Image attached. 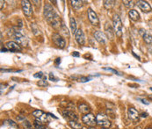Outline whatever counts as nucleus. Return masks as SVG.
Instances as JSON below:
<instances>
[{
    "label": "nucleus",
    "mask_w": 152,
    "mask_h": 129,
    "mask_svg": "<svg viewBox=\"0 0 152 129\" xmlns=\"http://www.w3.org/2000/svg\"><path fill=\"white\" fill-rule=\"evenodd\" d=\"M43 14H44V17L50 23L55 17H56V13L55 11V10L53 9L52 5L49 4H46L44 5V11H43Z\"/></svg>",
    "instance_id": "nucleus-1"
},
{
    "label": "nucleus",
    "mask_w": 152,
    "mask_h": 129,
    "mask_svg": "<svg viewBox=\"0 0 152 129\" xmlns=\"http://www.w3.org/2000/svg\"><path fill=\"white\" fill-rule=\"evenodd\" d=\"M113 27L114 30V33L117 36L121 37L122 34V23L121 20V18L119 15L115 14L113 18Z\"/></svg>",
    "instance_id": "nucleus-2"
},
{
    "label": "nucleus",
    "mask_w": 152,
    "mask_h": 129,
    "mask_svg": "<svg viewBox=\"0 0 152 129\" xmlns=\"http://www.w3.org/2000/svg\"><path fill=\"white\" fill-rule=\"evenodd\" d=\"M12 36H13L15 41L18 45H21V46H26L27 45V38L20 31H14Z\"/></svg>",
    "instance_id": "nucleus-3"
},
{
    "label": "nucleus",
    "mask_w": 152,
    "mask_h": 129,
    "mask_svg": "<svg viewBox=\"0 0 152 129\" xmlns=\"http://www.w3.org/2000/svg\"><path fill=\"white\" fill-rule=\"evenodd\" d=\"M96 121H97V124L101 126L102 128H109L111 126V122L107 119V116H106L105 114H102V113H99V114L97 115Z\"/></svg>",
    "instance_id": "nucleus-4"
},
{
    "label": "nucleus",
    "mask_w": 152,
    "mask_h": 129,
    "mask_svg": "<svg viewBox=\"0 0 152 129\" xmlns=\"http://www.w3.org/2000/svg\"><path fill=\"white\" fill-rule=\"evenodd\" d=\"M52 40H53V42L58 47H61V48H63L66 45V42L64 40V39L59 34V33H53L52 35Z\"/></svg>",
    "instance_id": "nucleus-5"
},
{
    "label": "nucleus",
    "mask_w": 152,
    "mask_h": 129,
    "mask_svg": "<svg viewBox=\"0 0 152 129\" xmlns=\"http://www.w3.org/2000/svg\"><path fill=\"white\" fill-rule=\"evenodd\" d=\"M82 120L83 122L87 125V126H90L91 128H93L96 124H97V121H96V119L95 117L91 114V113H88V114H85L83 118H82Z\"/></svg>",
    "instance_id": "nucleus-6"
},
{
    "label": "nucleus",
    "mask_w": 152,
    "mask_h": 129,
    "mask_svg": "<svg viewBox=\"0 0 152 129\" xmlns=\"http://www.w3.org/2000/svg\"><path fill=\"white\" fill-rule=\"evenodd\" d=\"M88 18H89L90 22L93 26H99V19L98 18V15L92 9H88Z\"/></svg>",
    "instance_id": "nucleus-7"
},
{
    "label": "nucleus",
    "mask_w": 152,
    "mask_h": 129,
    "mask_svg": "<svg viewBox=\"0 0 152 129\" xmlns=\"http://www.w3.org/2000/svg\"><path fill=\"white\" fill-rule=\"evenodd\" d=\"M21 6H22V10L23 12L25 13L26 16L29 17L32 14V7H31V4L29 1L27 0H22L21 1Z\"/></svg>",
    "instance_id": "nucleus-8"
},
{
    "label": "nucleus",
    "mask_w": 152,
    "mask_h": 129,
    "mask_svg": "<svg viewBox=\"0 0 152 129\" xmlns=\"http://www.w3.org/2000/svg\"><path fill=\"white\" fill-rule=\"evenodd\" d=\"M75 39H76L77 42L81 46H83L85 43V33L82 29H77L76 34H75Z\"/></svg>",
    "instance_id": "nucleus-9"
},
{
    "label": "nucleus",
    "mask_w": 152,
    "mask_h": 129,
    "mask_svg": "<svg viewBox=\"0 0 152 129\" xmlns=\"http://www.w3.org/2000/svg\"><path fill=\"white\" fill-rule=\"evenodd\" d=\"M63 116L68 120L69 121H77V116L76 113H74L73 112L70 111V110H63Z\"/></svg>",
    "instance_id": "nucleus-10"
},
{
    "label": "nucleus",
    "mask_w": 152,
    "mask_h": 129,
    "mask_svg": "<svg viewBox=\"0 0 152 129\" xmlns=\"http://www.w3.org/2000/svg\"><path fill=\"white\" fill-rule=\"evenodd\" d=\"M137 5L139 6V8L143 11V12H150L151 11V4L146 2V1H142V0H139L136 2Z\"/></svg>",
    "instance_id": "nucleus-11"
},
{
    "label": "nucleus",
    "mask_w": 152,
    "mask_h": 129,
    "mask_svg": "<svg viewBox=\"0 0 152 129\" xmlns=\"http://www.w3.org/2000/svg\"><path fill=\"white\" fill-rule=\"evenodd\" d=\"M7 49L11 52H20L21 51V48L19 47V45L14 41H9L5 44Z\"/></svg>",
    "instance_id": "nucleus-12"
},
{
    "label": "nucleus",
    "mask_w": 152,
    "mask_h": 129,
    "mask_svg": "<svg viewBox=\"0 0 152 129\" xmlns=\"http://www.w3.org/2000/svg\"><path fill=\"white\" fill-rule=\"evenodd\" d=\"M128 114L129 119H131L133 121H137L139 120L140 114L138 113V112L134 108V107H129V111H128Z\"/></svg>",
    "instance_id": "nucleus-13"
},
{
    "label": "nucleus",
    "mask_w": 152,
    "mask_h": 129,
    "mask_svg": "<svg viewBox=\"0 0 152 129\" xmlns=\"http://www.w3.org/2000/svg\"><path fill=\"white\" fill-rule=\"evenodd\" d=\"M141 33L143 34V38L145 43L147 44H151L152 43V34L149 31H145L143 29H141Z\"/></svg>",
    "instance_id": "nucleus-14"
},
{
    "label": "nucleus",
    "mask_w": 152,
    "mask_h": 129,
    "mask_svg": "<svg viewBox=\"0 0 152 129\" xmlns=\"http://www.w3.org/2000/svg\"><path fill=\"white\" fill-rule=\"evenodd\" d=\"M105 32H106L107 37L108 39H110V40L114 39V33L113 32V27L111 26V25L109 23H106V25H105Z\"/></svg>",
    "instance_id": "nucleus-15"
},
{
    "label": "nucleus",
    "mask_w": 152,
    "mask_h": 129,
    "mask_svg": "<svg viewBox=\"0 0 152 129\" xmlns=\"http://www.w3.org/2000/svg\"><path fill=\"white\" fill-rule=\"evenodd\" d=\"M94 37L95 39L101 44H105L106 43V36L104 35L103 33H101L100 31H96L94 32Z\"/></svg>",
    "instance_id": "nucleus-16"
},
{
    "label": "nucleus",
    "mask_w": 152,
    "mask_h": 129,
    "mask_svg": "<svg viewBox=\"0 0 152 129\" xmlns=\"http://www.w3.org/2000/svg\"><path fill=\"white\" fill-rule=\"evenodd\" d=\"M129 16L130 19H132L133 21H138L140 19V15L136 10H130L129 11Z\"/></svg>",
    "instance_id": "nucleus-17"
},
{
    "label": "nucleus",
    "mask_w": 152,
    "mask_h": 129,
    "mask_svg": "<svg viewBox=\"0 0 152 129\" xmlns=\"http://www.w3.org/2000/svg\"><path fill=\"white\" fill-rule=\"evenodd\" d=\"M78 109H79V111H80L82 113H86V114H88L89 112H90V107H89L86 104H85V103L79 104Z\"/></svg>",
    "instance_id": "nucleus-18"
},
{
    "label": "nucleus",
    "mask_w": 152,
    "mask_h": 129,
    "mask_svg": "<svg viewBox=\"0 0 152 129\" xmlns=\"http://www.w3.org/2000/svg\"><path fill=\"white\" fill-rule=\"evenodd\" d=\"M71 5L73 6V8L75 10H79L83 7V2L82 1H78V0H71L70 1Z\"/></svg>",
    "instance_id": "nucleus-19"
},
{
    "label": "nucleus",
    "mask_w": 152,
    "mask_h": 129,
    "mask_svg": "<svg viewBox=\"0 0 152 129\" xmlns=\"http://www.w3.org/2000/svg\"><path fill=\"white\" fill-rule=\"evenodd\" d=\"M70 29H71V32L73 33L76 34L77 31V22H76V19L71 17L70 18Z\"/></svg>",
    "instance_id": "nucleus-20"
},
{
    "label": "nucleus",
    "mask_w": 152,
    "mask_h": 129,
    "mask_svg": "<svg viewBox=\"0 0 152 129\" xmlns=\"http://www.w3.org/2000/svg\"><path fill=\"white\" fill-rule=\"evenodd\" d=\"M69 125L71 128L73 129H82V125L80 123H77V121H69Z\"/></svg>",
    "instance_id": "nucleus-21"
},
{
    "label": "nucleus",
    "mask_w": 152,
    "mask_h": 129,
    "mask_svg": "<svg viewBox=\"0 0 152 129\" xmlns=\"http://www.w3.org/2000/svg\"><path fill=\"white\" fill-rule=\"evenodd\" d=\"M61 32H62V33H63L65 37H70L69 30H68V28L65 26V25H64L63 23L62 26H61Z\"/></svg>",
    "instance_id": "nucleus-22"
},
{
    "label": "nucleus",
    "mask_w": 152,
    "mask_h": 129,
    "mask_svg": "<svg viewBox=\"0 0 152 129\" xmlns=\"http://www.w3.org/2000/svg\"><path fill=\"white\" fill-rule=\"evenodd\" d=\"M114 1H108V0H106V1H104V7L106 8V9H111L114 5Z\"/></svg>",
    "instance_id": "nucleus-23"
},
{
    "label": "nucleus",
    "mask_w": 152,
    "mask_h": 129,
    "mask_svg": "<svg viewBox=\"0 0 152 129\" xmlns=\"http://www.w3.org/2000/svg\"><path fill=\"white\" fill-rule=\"evenodd\" d=\"M44 115V113L40 110H35L33 112V116H34L36 119H40Z\"/></svg>",
    "instance_id": "nucleus-24"
},
{
    "label": "nucleus",
    "mask_w": 152,
    "mask_h": 129,
    "mask_svg": "<svg viewBox=\"0 0 152 129\" xmlns=\"http://www.w3.org/2000/svg\"><path fill=\"white\" fill-rule=\"evenodd\" d=\"M3 123H4V125H8V126H10V127L17 128V124H16L13 120H4Z\"/></svg>",
    "instance_id": "nucleus-25"
},
{
    "label": "nucleus",
    "mask_w": 152,
    "mask_h": 129,
    "mask_svg": "<svg viewBox=\"0 0 152 129\" xmlns=\"http://www.w3.org/2000/svg\"><path fill=\"white\" fill-rule=\"evenodd\" d=\"M31 27H32V30L33 31V33L35 34V35H37V34H39L40 33V30H39V28L37 27V26H36V24H34V23H33L32 25H31Z\"/></svg>",
    "instance_id": "nucleus-26"
},
{
    "label": "nucleus",
    "mask_w": 152,
    "mask_h": 129,
    "mask_svg": "<svg viewBox=\"0 0 152 129\" xmlns=\"http://www.w3.org/2000/svg\"><path fill=\"white\" fill-rule=\"evenodd\" d=\"M123 4H124V5L127 8H132L135 5V4H134L133 1H123Z\"/></svg>",
    "instance_id": "nucleus-27"
},
{
    "label": "nucleus",
    "mask_w": 152,
    "mask_h": 129,
    "mask_svg": "<svg viewBox=\"0 0 152 129\" xmlns=\"http://www.w3.org/2000/svg\"><path fill=\"white\" fill-rule=\"evenodd\" d=\"M77 80H78L79 82H81V83H86V82H89V81L91 80V78L86 77H79Z\"/></svg>",
    "instance_id": "nucleus-28"
},
{
    "label": "nucleus",
    "mask_w": 152,
    "mask_h": 129,
    "mask_svg": "<svg viewBox=\"0 0 152 129\" xmlns=\"http://www.w3.org/2000/svg\"><path fill=\"white\" fill-rule=\"evenodd\" d=\"M37 84H38L39 86H44V87H46V86H48V82L46 81V79L39 81Z\"/></svg>",
    "instance_id": "nucleus-29"
},
{
    "label": "nucleus",
    "mask_w": 152,
    "mask_h": 129,
    "mask_svg": "<svg viewBox=\"0 0 152 129\" xmlns=\"http://www.w3.org/2000/svg\"><path fill=\"white\" fill-rule=\"evenodd\" d=\"M105 70H108V71H111V72H113V73H114V74H116V75H118V76H121V74H120L117 70H115V69H111V68H105L104 69Z\"/></svg>",
    "instance_id": "nucleus-30"
},
{
    "label": "nucleus",
    "mask_w": 152,
    "mask_h": 129,
    "mask_svg": "<svg viewBox=\"0 0 152 129\" xmlns=\"http://www.w3.org/2000/svg\"><path fill=\"white\" fill-rule=\"evenodd\" d=\"M23 126H24V128L26 129H33L32 128V126H31V124L28 122V121H24V123H23Z\"/></svg>",
    "instance_id": "nucleus-31"
},
{
    "label": "nucleus",
    "mask_w": 152,
    "mask_h": 129,
    "mask_svg": "<svg viewBox=\"0 0 152 129\" xmlns=\"http://www.w3.org/2000/svg\"><path fill=\"white\" fill-rule=\"evenodd\" d=\"M43 73L42 72H38V73H36V74H34L33 75V77H35V78H41V77H43Z\"/></svg>",
    "instance_id": "nucleus-32"
},
{
    "label": "nucleus",
    "mask_w": 152,
    "mask_h": 129,
    "mask_svg": "<svg viewBox=\"0 0 152 129\" xmlns=\"http://www.w3.org/2000/svg\"><path fill=\"white\" fill-rule=\"evenodd\" d=\"M49 79L51 81H54V82H57L58 81V79L55 77V76L53 75V73H49Z\"/></svg>",
    "instance_id": "nucleus-33"
},
{
    "label": "nucleus",
    "mask_w": 152,
    "mask_h": 129,
    "mask_svg": "<svg viewBox=\"0 0 152 129\" xmlns=\"http://www.w3.org/2000/svg\"><path fill=\"white\" fill-rule=\"evenodd\" d=\"M138 99V100H140V101H141L143 104H144V105H147V106H148V105L150 104L146 99Z\"/></svg>",
    "instance_id": "nucleus-34"
},
{
    "label": "nucleus",
    "mask_w": 152,
    "mask_h": 129,
    "mask_svg": "<svg viewBox=\"0 0 152 129\" xmlns=\"http://www.w3.org/2000/svg\"><path fill=\"white\" fill-rule=\"evenodd\" d=\"M140 116H141L142 118H147V117H148V113H142L140 114Z\"/></svg>",
    "instance_id": "nucleus-35"
},
{
    "label": "nucleus",
    "mask_w": 152,
    "mask_h": 129,
    "mask_svg": "<svg viewBox=\"0 0 152 129\" xmlns=\"http://www.w3.org/2000/svg\"><path fill=\"white\" fill-rule=\"evenodd\" d=\"M72 55H73L74 57H79V56H80V55H79L78 52H73Z\"/></svg>",
    "instance_id": "nucleus-36"
},
{
    "label": "nucleus",
    "mask_w": 152,
    "mask_h": 129,
    "mask_svg": "<svg viewBox=\"0 0 152 129\" xmlns=\"http://www.w3.org/2000/svg\"><path fill=\"white\" fill-rule=\"evenodd\" d=\"M55 63L56 65H59V64L61 63V58H56V60H55Z\"/></svg>",
    "instance_id": "nucleus-37"
},
{
    "label": "nucleus",
    "mask_w": 152,
    "mask_h": 129,
    "mask_svg": "<svg viewBox=\"0 0 152 129\" xmlns=\"http://www.w3.org/2000/svg\"><path fill=\"white\" fill-rule=\"evenodd\" d=\"M132 54H133V55H134V56H135L136 58H137V59H138L139 61H141V58H140V56H139V55H136V54H135L134 52H132Z\"/></svg>",
    "instance_id": "nucleus-38"
},
{
    "label": "nucleus",
    "mask_w": 152,
    "mask_h": 129,
    "mask_svg": "<svg viewBox=\"0 0 152 129\" xmlns=\"http://www.w3.org/2000/svg\"><path fill=\"white\" fill-rule=\"evenodd\" d=\"M48 115H50V116H51L52 118H54V119H57V118H56L54 114H52V113H48Z\"/></svg>",
    "instance_id": "nucleus-39"
},
{
    "label": "nucleus",
    "mask_w": 152,
    "mask_h": 129,
    "mask_svg": "<svg viewBox=\"0 0 152 129\" xmlns=\"http://www.w3.org/2000/svg\"><path fill=\"white\" fill-rule=\"evenodd\" d=\"M149 26H150V27L151 28V30H152V19L149 21Z\"/></svg>",
    "instance_id": "nucleus-40"
},
{
    "label": "nucleus",
    "mask_w": 152,
    "mask_h": 129,
    "mask_svg": "<svg viewBox=\"0 0 152 129\" xmlns=\"http://www.w3.org/2000/svg\"><path fill=\"white\" fill-rule=\"evenodd\" d=\"M6 51H9V50L7 48H2L1 49V52H6Z\"/></svg>",
    "instance_id": "nucleus-41"
},
{
    "label": "nucleus",
    "mask_w": 152,
    "mask_h": 129,
    "mask_svg": "<svg viewBox=\"0 0 152 129\" xmlns=\"http://www.w3.org/2000/svg\"><path fill=\"white\" fill-rule=\"evenodd\" d=\"M0 3H1V9H3V4H4V2L3 0H1Z\"/></svg>",
    "instance_id": "nucleus-42"
},
{
    "label": "nucleus",
    "mask_w": 152,
    "mask_h": 129,
    "mask_svg": "<svg viewBox=\"0 0 152 129\" xmlns=\"http://www.w3.org/2000/svg\"><path fill=\"white\" fill-rule=\"evenodd\" d=\"M146 129H152V127H148V128H146Z\"/></svg>",
    "instance_id": "nucleus-43"
},
{
    "label": "nucleus",
    "mask_w": 152,
    "mask_h": 129,
    "mask_svg": "<svg viewBox=\"0 0 152 129\" xmlns=\"http://www.w3.org/2000/svg\"><path fill=\"white\" fill-rule=\"evenodd\" d=\"M87 129H96V128H87Z\"/></svg>",
    "instance_id": "nucleus-44"
},
{
    "label": "nucleus",
    "mask_w": 152,
    "mask_h": 129,
    "mask_svg": "<svg viewBox=\"0 0 152 129\" xmlns=\"http://www.w3.org/2000/svg\"><path fill=\"white\" fill-rule=\"evenodd\" d=\"M101 129H109V128H102Z\"/></svg>",
    "instance_id": "nucleus-45"
},
{
    "label": "nucleus",
    "mask_w": 152,
    "mask_h": 129,
    "mask_svg": "<svg viewBox=\"0 0 152 129\" xmlns=\"http://www.w3.org/2000/svg\"><path fill=\"white\" fill-rule=\"evenodd\" d=\"M150 90H151V91H152V87H151V88H150Z\"/></svg>",
    "instance_id": "nucleus-46"
}]
</instances>
